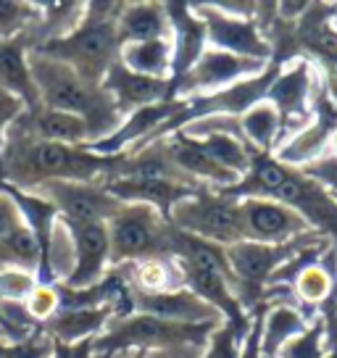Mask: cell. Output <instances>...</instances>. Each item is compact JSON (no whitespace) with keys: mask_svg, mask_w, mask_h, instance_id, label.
Returning a JSON list of instances; mask_svg holds the SVG:
<instances>
[{"mask_svg":"<svg viewBox=\"0 0 337 358\" xmlns=\"http://www.w3.org/2000/svg\"><path fill=\"white\" fill-rule=\"evenodd\" d=\"M24 113V111H22ZM111 156H98L85 145H61L34 137L22 116L8 127L0 148V185L32 192L45 182H101Z\"/></svg>","mask_w":337,"mask_h":358,"instance_id":"6da1fadb","label":"cell"},{"mask_svg":"<svg viewBox=\"0 0 337 358\" xmlns=\"http://www.w3.org/2000/svg\"><path fill=\"white\" fill-rule=\"evenodd\" d=\"M29 69H32L37 95H40V106L53 108V111L74 113L79 119H85L90 127L92 143L106 140L124 122V116L119 113L116 103L106 92V87L82 79L66 64L32 50L29 53Z\"/></svg>","mask_w":337,"mask_h":358,"instance_id":"7a4b0ae2","label":"cell"},{"mask_svg":"<svg viewBox=\"0 0 337 358\" xmlns=\"http://www.w3.org/2000/svg\"><path fill=\"white\" fill-rule=\"evenodd\" d=\"M122 11L124 3H87L85 19L74 32L34 50L71 66L79 77L92 85H103L108 71L119 64L122 53V40L116 29Z\"/></svg>","mask_w":337,"mask_h":358,"instance_id":"3957f363","label":"cell"},{"mask_svg":"<svg viewBox=\"0 0 337 358\" xmlns=\"http://www.w3.org/2000/svg\"><path fill=\"white\" fill-rule=\"evenodd\" d=\"M219 324H182L150 313H127L111 319V324L92 340L98 358H122L129 353H153L177 345H206L208 335Z\"/></svg>","mask_w":337,"mask_h":358,"instance_id":"277c9868","label":"cell"},{"mask_svg":"<svg viewBox=\"0 0 337 358\" xmlns=\"http://www.w3.org/2000/svg\"><path fill=\"white\" fill-rule=\"evenodd\" d=\"M106 229L111 245V268L171 256L174 227L164 213L150 206L122 203V208L106 222Z\"/></svg>","mask_w":337,"mask_h":358,"instance_id":"5b68a950","label":"cell"},{"mask_svg":"<svg viewBox=\"0 0 337 358\" xmlns=\"http://www.w3.org/2000/svg\"><path fill=\"white\" fill-rule=\"evenodd\" d=\"M168 222L185 235L222 248L243 240L237 201L222 195L219 190H195L192 195L182 198L168 213Z\"/></svg>","mask_w":337,"mask_h":358,"instance_id":"8992f818","label":"cell"},{"mask_svg":"<svg viewBox=\"0 0 337 358\" xmlns=\"http://www.w3.org/2000/svg\"><path fill=\"white\" fill-rule=\"evenodd\" d=\"M319 85H322V74L308 58H290L287 64H280L277 77L266 92V101L277 108L282 119L280 145L311 122Z\"/></svg>","mask_w":337,"mask_h":358,"instance_id":"52a82bcc","label":"cell"},{"mask_svg":"<svg viewBox=\"0 0 337 358\" xmlns=\"http://www.w3.org/2000/svg\"><path fill=\"white\" fill-rule=\"evenodd\" d=\"M266 69H269V64H264V61L206 48L185 74L171 79V98L190 101V98H201V95H214V92H222L237 82L259 77Z\"/></svg>","mask_w":337,"mask_h":358,"instance_id":"ba28073f","label":"cell"},{"mask_svg":"<svg viewBox=\"0 0 337 358\" xmlns=\"http://www.w3.org/2000/svg\"><path fill=\"white\" fill-rule=\"evenodd\" d=\"M195 16L206 27V43L208 48L224 50V53H235L243 58H253V61H264L271 64L274 61V48L271 40L261 32L256 19H235L227 16L216 8L214 3H190Z\"/></svg>","mask_w":337,"mask_h":358,"instance_id":"9c48e42d","label":"cell"},{"mask_svg":"<svg viewBox=\"0 0 337 358\" xmlns=\"http://www.w3.org/2000/svg\"><path fill=\"white\" fill-rule=\"evenodd\" d=\"M335 134H337V101L329 95L324 77H322V85H319L314 98V116H311V122L306 124L301 132L292 134L290 140H285L274 150V158L290 169H303L327 156V150L332 145V137Z\"/></svg>","mask_w":337,"mask_h":358,"instance_id":"30bf717a","label":"cell"},{"mask_svg":"<svg viewBox=\"0 0 337 358\" xmlns=\"http://www.w3.org/2000/svg\"><path fill=\"white\" fill-rule=\"evenodd\" d=\"M32 192L50 203L61 219L79 224H106L122 208V203L113 195H108L103 182H64V179H58V182H45V185L34 187Z\"/></svg>","mask_w":337,"mask_h":358,"instance_id":"8fae6325","label":"cell"},{"mask_svg":"<svg viewBox=\"0 0 337 358\" xmlns=\"http://www.w3.org/2000/svg\"><path fill=\"white\" fill-rule=\"evenodd\" d=\"M240 235L248 243H264V245H285L298 237L308 235V224L290 206H282L266 198H240Z\"/></svg>","mask_w":337,"mask_h":358,"instance_id":"7c38bea8","label":"cell"},{"mask_svg":"<svg viewBox=\"0 0 337 358\" xmlns=\"http://www.w3.org/2000/svg\"><path fill=\"white\" fill-rule=\"evenodd\" d=\"M43 250L34 232L27 227L11 195L0 187V274L3 271H27L40 274Z\"/></svg>","mask_w":337,"mask_h":358,"instance_id":"4fadbf2b","label":"cell"},{"mask_svg":"<svg viewBox=\"0 0 337 358\" xmlns=\"http://www.w3.org/2000/svg\"><path fill=\"white\" fill-rule=\"evenodd\" d=\"M64 224L74 243V271L64 285L85 290L103 282V277L111 271V245L106 224H79L69 219H64Z\"/></svg>","mask_w":337,"mask_h":358,"instance_id":"5bb4252c","label":"cell"},{"mask_svg":"<svg viewBox=\"0 0 337 358\" xmlns=\"http://www.w3.org/2000/svg\"><path fill=\"white\" fill-rule=\"evenodd\" d=\"M103 187L108 190L119 203H140V206H150L161 211L168 219L171 208L195 192V187H187L182 182H171L164 177H140V174H129V177H106L101 179Z\"/></svg>","mask_w":337,"mask_h":358,"instance_id":"9a60e30c","label":"cell"},{"mask_svg":"<svg viewBox=\"0 0 337 358\" xmlns=\"http://www.w3.org/2000/svg\"><path fill=\"white\" fill-rule=\"evenodd\" d=\"M132 313H150L161 316L168 322H182V324H222V313L211 308L198 295H192L187 287L164 295H140L132 292Z\"/></svg>","mask_w":337,"mask_h":358,"instance_id":"2e32d148","label":"cell"},{"mask_svg":"<svg viewBox=\"0 0 337 358\" xmlns=\"http://www.w3.org/2000/svg\"><path fill=\"white\" fill-rule=\"evenodd\" d=\"M29 53L32 45L27 34L13 40H0V92L22 101L24 111H32L40 106V95L29 69Z\"/></svg>","mask_w":337,"mask_h":358,"instance_id":"e0dca14e","label":"cell"},{"mask_svg":"<svg viewBox=\"0 0 337 358\" xmlns=\"http://www.w3.org/2000/svg\"><path fill=\"white\" fill-rule=\"evenodd\" d=\"M103 87L113 98V103H116V108H119L122 116L171 98V82L140 77L135 71L124 69L122 64H116L108 71V77L103 79Z\"/></svg>","mask_w":337,"mask_h":358,"instance_id":"ac0fdd59","label":"cell"},{"mask_svg":"<svg viewBox=\"0 0 337 358\" xmlns=\"http://www.w3.org/2000/svg\"><path fill=\"white\" fill-rule=\"evenodd\" d=\"M116 319L113 308H61V311L43 324L40 329L53 337L58 345H79L101 335L106 327Z\"/></svg>","mask_w":337,"mask_h":358,"instance_id":"d6986e66","label":"cell"},{"mask_svg":"<svg viewBox=\"0 0 337 358\" xmlns=\"http://www.w3.org/2000/svg\"><path fill=\"white\" fill-rule=\"evenodd\" d=\"M166 11L171 22V43H174V77H180L208 48L206 27L195 16L190 3H166Z\"/></svg>","mask_w":337,"mask_h":358,"instance_id":"ffe728a7","label":"cell"},{"mask_svg":"<svg viewBox=\"0 0 337 358\" xmlns=\"http://www.w3.org/2000/svg\"><path fill=\"white\" fill-rule=\"evenodd\" d=\"M22 124L34 134L50 143H61V145H90L92 134L85 119H79L74 113L53 111L45 106H37L32 111L22 113Z\"/></svg>","mask_w":337,"mask_h":358,"instance_id":"44dd1931","label":"cell"},{"mask_svg":"<svg viewBox=\"0 0 337 358\" xmlns=\"http://www.w3.org/2000/svg\"><path fill=\"white\" fill-rule=\"evenodd\" d=\"M308 324H311V319L292 301H277L264 306V316H261V356L277 358L282 348L287 345L292 337L301 335Z\"/></svg>","mask_w":337,"mask_h":358,"instance_id":"7402d4cb","label":"cell"},{"mask_svg":"<svg viewBox=\"0 0 337 358\" xmlns=\"http://www.w3.org/2000/svg\"><path fill=\"white\" fill-rule=\"evenodd\" d=\"M119 64L140 77L171 82L174 79V43L171 37L143 40V43H124Z\"/></svg>","mask_w":337,"mask_h":358,"instance_id":"603a6c76","label":"cell"},{"mask_svg":"<svg viewBox=\"0 0 337 358\" xmlns=\"http://www.w3.org/2000/svg\"><path fill=\"white\" fill-rule=\"evenodd\" d=\"M119 268L129 282V290L140 292V295H164V292H174L185 287V274H182L180 261L174 256L148 258V261Z\"/></svg>","mask_w":337,"mask_h":358,"instance_id":"cb8c5ba5","label":"cell"},{"mask_svg":"<svg viewBox=\"0 0 337 358\" xmlns=\"http://www.w3.org/2000/svg\"><path fill=\"white\" fill-rule=\"evenodd\" d=\"M116 29H119L122 45L171 37L166 3H124V11L119 16Z\"/></svg>","mask_w":337,"mask_h":358,"instance_id":"d4e9b609","label":"cell"},{"mask_svg":"<svg viewBox=\"0 0 337 358\" xmlns=\"http://www.w3.org/2000/svg\"><path fill=\"white\" fill-rule=\"evenodd\" d=\"M237 129H240L243 143L253 153H269V156H274V150L280 148L282 119L269 101L256 103L243 116H237Z\"/></svg>","mask_w":337,"mask_h":358,"instance_id":"484cf974","label":"cell"},{"mask_svg":"<svg viewBox=\"0 0 337 358\" xmlns=\"http://www.w3.org/2000/svg\"><path fill=\"white\" fill-rule=\"evenodd\" d=\"M329 327L332 324H329L327 316H316V319H311V324L306 327L298 337H292L290 343L280 350V356L277 358H324V356H329V353H332V350H329V335H332Z\"/></svg>","mask_w":337,"mask_h":358,"instance_id":"4316f807","label":"cell"},{"mask_svg":"<svg viewBox=\"0 0 337 358\" xmlns=\"http://www.w3.org/2000/svg\"><path fill=\"white\" fill-rule=\"evenodd\" d=\"M40 19V3L27 0H0V40H13L29 34Z\"/></svg>","mask_w":337,"mask_h":358,"instance_id":"83f0119b","label":"cell"},{"mask_svg":"<svg viewBox=\"0 0 337 358\" xmlns=\"http://www.w3.org/2000/svg\"><path fill=\"white\" fill-rule=\"evenodd\" d=\"M250 324H253V319H250ZM250 324L222 322V324L208 335L201 358H240V350H243V343H245V335H248V329H250Z\"/></svg>","mask_w":337,"mask_h":358,"instance_id":"f1b7e54d","label":"cell"},{"mask_svg":"<svg viewBox=\"0 0 337 358\" xmlns=\"http://www.w3.org/2000/svg\"><path fill=\"white\" fill-rule=\"evenodd\" d=\"M24 311L37 327L48 324L61 311V290L56 282H34V287L24 298Z\"/></svg>","mask_w":337,"mask_h":358,"instance_id":"f546056e","label":"cell"},{"mask_svg":"<svg viewBox=\"0 0 337 358\" xmlns=\"http://www.w3.org/2000/svg\"><path fill=\"white\" fill-rule=\"evenodd\" d=\"M306 177L314 179L316 185H322L324 190H329L332 195H337V156H324L301 169Z\"/></svg>","mask_w":337,"mask_h":358,"instance_id":"4dcf8cb0","label":"cell"},{"mask_svg":"<svg viewBox=\"0 0 337 358\" xmlns=\"http://www.w3.org/2000/svg\"><path fill=\"white\" fill-rule=\"evenodd\" d=\"M261 316H264V306L253 308V324L248 329L240 358H264L261 356Z\"/></svg>","mask_w":337,"mask_h":358,"instance_id":"1f68e13d","label":"cell"},{"mask_svg":"<svg viewBox=\"0 0 337 358\" xmlns=\"http://www.w3.org/2000/svg\"><path fill=\"white\" fill-rule=\"evenodd\" d=\"M22 111H24L22 101H16V98H11V95L0 92V148H3V140H6L8 127L22 116Z\"/></svg>","mask_w":337,"mask_h":358,"instance_id":"d6a6232c","label":"cell"},{"mask_svg":"<svg viewBox=\"0 0 337 358\" xmlns=\"http://www.w3.org/2000/svg\"><path fill=\"white\" fill-rule=\"evenodd\" d=\"M206 345H177V348H164V350H153L148 358H201Z\"/></svg>","mask_w":337,"mask_h":358,"instance_id":"836d02e7","label":"cell"},{"mask_svg":"<svg viewBox=\"0 0 337 358\" xmlns=\"http://www.w3.org/2000/svg\"><path fill=\"white\" fill-rule=\"evenodd\" d=\"M50 358H98V356L92 353V340H87V343H79V345H58L56 343V350H53Z\"/></svg>","mask_w":337,"mask_h":358,"instance_id":"e575fe53","label":"cell"},{"mask_svg":"<svg viewBox=\"0 0 337 358\" xmlns=\"http://www.w3.org/2000/svg\"><path fill=\"white\" fill-rule=\"evenodd\" d=\"M329 24H332V29L337 32V6H335V11H332V19H329Z\"/></svg>","mask_w":337,"mask_h":358,"instance_id":"d590c367","label":"cell"},{"mask_svg":"<svg viewBox=\"0 0 337 358\" xmlns=\"http://www.w3.org/2000/svg\"><path fill=\"white\" fill-rule=\"evenodd\" d=\"M0 337H3V340H11V343H16V340H13V337L8 335V332H6V329H3V327H0Z\"/></svg>","mask_w":337,"mask_h":358,"instance_id":"8d00e7d4","label":"cell"},{"mask_svg":"<svg viewBox=\"0 0 337 358\" xmlns=\"http://www.w3.org/2000/svg\"><path fill=\"white\" fill-rule=\"evenodd\" d=\"M129 358H148V353H143V350H137V353H129Z\"/></svg>","mask_w":337,"mask_h":358,"instance_id":"74e56055","label":"cell"},{"mask_svg":"<svg viewBox=\"0 0 337 358\" xmlns=\"http://www.w3.org/2000/svg\"><path fill=\"white\" fill-rule=\"evenodd\" d=\"M324 358H337V348L332 350V353H329V356H324Z\"/></svg>","mask_w":337,"mask_h":358,"instance_id":"f35d334b","label":"cell"},{"mask_svg":"<svg viewBox=\"0 0 337 358\" xmlns=\"http://www.w3.org/2000/svg\"><path fill=\"white\" fill-rule=\"evenodd\" d=\"M122 358H129V356H122Z\"/></svg>","mask_w":337,"mask_h":358,"instance_id":"ab89813d","label":"cell"}]
</instances>
